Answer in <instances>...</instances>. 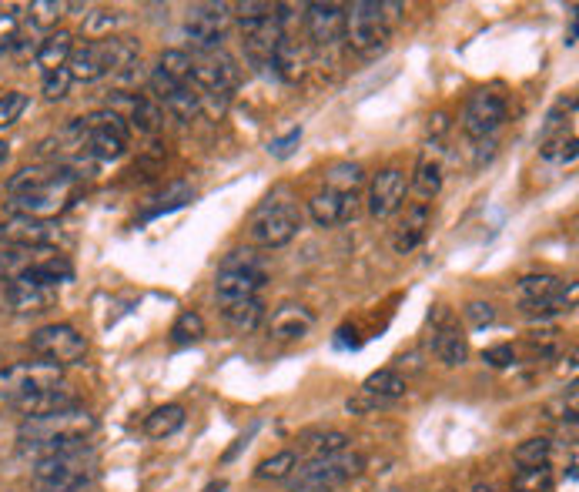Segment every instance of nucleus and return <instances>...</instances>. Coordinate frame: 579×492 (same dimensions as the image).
<instances>
[{"mask_svg": "<svg viewBox=\"0 0 579 492\" xmlns=\"http://www.w3.org/2000/svg\"><path fill=\"white\" fill-rule=\"evenodd\" d=\"M91 432H94V416L77 405V409L54 412V416L24 419L21 429H17V442H21L27 456L41 459V456H51V452L84 446V439H88Z\"/></svg>", "mask_w": 579, "mask_h": 492, "instance_id": "nucleus-1", "label": "nucleus"}, {"mask_svg": "<svg viewBox=\"0 0 579 492\" xmlns=\"http://www.w3.org/2000/svg\"><path fill=\"white\" fill-rule=\"evenodd\" d=\"M141 47L128 41V37H98V41L84 44L81 51L71 54V61H67V74H71V81H98L104 74H118L124 71L128 64L138 61Z\"/></svg>", "mask_w": 579, "mask_h": 492, "instance_id": "nucleus-2", "label": "nucleus"}, {"mask_svg": "<svg viewBox=\"0 0 579 492\" xmlns=\"http://www.w3.org/2000/svg\"><path fill=\"white\" fill-rule=\"evenodd\" d=\"M389 4H372V0H355L345 7V44L359 57H375L389 47L392 37Z\"/></svg>", "mask_w": 579, "mask_h": 492, "instance_id": "nucleus-3", "label": "nucleus"}, {"mask_svg": "<svg viewBox=\"0 0 579 492\" xmlns=\"http://www.w3.org/2000/svg\"><path fill=\"white\" fill-rule=\"evenodd\" d=\"M98 476V459L88 446L51 452V456L34 459V479L47 489L84 492Z\"/></svg>", "mask_w": 579, "mask_h": 492, "instance_id": "nucleus-4", "label": "nucleus"}, {"mask_svg": "<svg viewBox=\"0 0 579 492\" xmlns=\"http://www.w3.org/2000/svg\"><path fill=\"white\" fill-rule=\"evenodd\" d=\"M67 138H74V148L94 154L98 161H114L128 148V124L118 111H94L88 118H77L67 128Z\"/></svg>", "mask_w": 579, "mask_h": 492, "instance_id": "nucleus-5", "label": "nucleus"}, {"mask_svg": "<svg viewBox=\"0 0 579 492\" xmlns=\"http://www.w3.org/2000/svg\"><path fill=\"white\" fill-rule=\"evenodd\" d=\"M365 469V459L359 452L345 449L339 456H322V459H308V462H298V469L288 476L292 489H325L332 492L335 486L342 482L355 479L359 472Z\"/></svg>", "mask_w": 579, "mask_h": 492, "instance_id": "nucleus-6", "label": "nucleus"}, {"mask_svg": "<svg viewBox=\"0 0 579 492\" xmlns=\"http://www.w3.org/2000/svg\"><path fill=\"white\" fill-rule=\"evenodd\" d=\"M298 228H302V211H298L292 201L268 198L265 205L255 211L248 235H252L258 248H285L288 241L298 235Z\"/></svg>", "mask_w": 579, "mask_h": 492, "instance_id": "nucleus-7", "label": "nucleus"}, {"mask_svg": "<svg viewBox=\"0 0 579 492\" xmlns=\"http://www.w3.org/2000/svg\"><path fill=\"white\" fill-rule=\"evenodd\" d=\"M31 352L61 369V365L81 362L84 352H88V342H84V335L77 332L74 325L54 322V325L37 328V332L31 335Z\"/></svg>", "mask_w": 579, "mask_h": 492, "instance_id": "nucleus-8", "label": "nucleus"}, {"mask_svg": "<svg viewBox=\"0 0 579 492\" xmlns=\"http://www.w3.org/2000/svg\"><path fill=\"white\" fill-rule=\"evenodd\" d=\"M57 385H64L61 369H57V365H51V362H17V365H11V369L0 372V399L17 402V399H24V395L57 389Z\"/></svg>", "mask_w": 579, "mask_h": 492, "instance_id": "nucleus-9", "label": "nucleus"}, {"mask_svg": "<svg viewBox=\"0 0 579 492\" xmlns=\"http://www.w3.org/2000/svg\"><path fill=\"white\" fill-rule=\"evenodd\" d=\"M231 24V7L228 4H195L188 7L185 17V34L195 51H215L221 47Z\"/></svg>", "mask_w": 579, "mask_h": 492, "instance_id": "nucleus-10", "label": "nucleus"}, {"mask_svg": "<svg viewBox=\"0 0 579 492\" xmlns=\"http://www.w3.org/2000/svg\"><path fill=\"white\" fill-rule=\"evenodd\" d=\"M191 81L208 94H228L238 84V64L221 47H215V51H191Z\"/></svg>", "mask_w": 579, "mask_h": 492, "instance_id": "nucleus-11", "label": "nucleus"}, {"mask_svg": "<svg viewBox=\"0 0 579 492\" xmlns=\"http://www.w3.org/2000/svg\"><path fill=\"white\" fill-rule=\"evenodd\" d=\"M506 121V101L492 91H476L462 111V131L469 134L472 141H486L492 138Z\"/></svg>", "mask_w": 579, "mask_h": 492, "instance_id": "nucleus-12", "label": "nucleus"}, {"mask_svg": "<svg viewBox=\"0 0 579 492\" xmlns=\"http://www.w3.org/2000/svg\"><path fill=\"white\" fill-rule=\"evenodd\" d=\"M241 37H245V51L252 57V64L258 67H272L275 51L285 37V27L278 21V11L268 17H258V21H241Z\"/></svg>", "mask_w": 579, "mask_h": 492, "instance_id": "nucleus-13", "label": "nucleus"}, {"mask_svg": "<svg viewBox=\"0 0 579 492\" xmlns=\"http://www.w3.org/2000/svg\"><path fill=\"white\" fill-rule=\"evenodd\" d=\"M405 188L409 185H405V171L402 168H395V164L382 168L369 185V215L372 218H392L395 211L402 208Z\"/></svg>", "mask_w": 579, "mask_h": 492, "instance_id": "nucleus-14", "label": "nucleus"}, {"mask_svg": "<svg viewBox=\"0 0 579 492\" xmlns=\"http://www.w3.org/2000/svg\"><path fill=\"white\" fill-rule=\"evenodd\" d=\"M57 238V228L47 218H31V215H11L0 225V241H7L11 248H44Z\"/></svg>", "mask_w": 579, "mask_h": 492, "instance_id": "nucleus-15", "label": "nucleus"}, {"mask_svg": "<svg viewBox=\"0 0 579 492\" xmlns=\"http://www.w3.org/2000/svg\"><path fill=\"white\" fill-rule=\"evenodd\" d=\"M305 24L318 47H335L345 37V7L342 4H308Z\"/></svg>", "mask_w": 579, "mask_h": 492, "instance_id": "nucleus-16", "label": "nucleus"}, {"mask_svg": "<svg viewBox=\"0 0 579 492\" xmlns=\"http://www.w3.org/2000/svg\"><path fill=\"white\" fill-rule=\"evenodd\" d=\"M359 211V195H339V191H318V195L308 201V215L318 228H335L345 225V221L355 218Z\"/></svg>", "mask_w": 579, "mask_h": 492, "instance_id": "nucleus-17", "label": "nucleus"}, {"mask_svg": "<svg viewBox=\"0 0 579 492\" xmlns=\"http://www.w3.org/2000/svg\"><path fill=\"white\" fill-rule=\"evenodd\" d=\"M265 285V268H235V272H218L215 292L221 302H241V298H258Z\"/></svg>", "mask_w": 579, "mask_h": 492, "instance_id": "nucleus-18", "label": "nucleus"}, {"mask_svg": "<svg viewBox=\"0 0 579 492\" xmlns=\"http://www.w3.org/2000/svg\"><path fill=\"white\" fill-rule=\"evenodd\" d=\"M67 175L64 168H57V164H31V168H21L17 175H11L7 181V195L14 201L17 198H31V195H41L44 188L57 185Z\"/></svg>", "mask_w": 579, "mask_h": 492, "instance_id": "nucleus-19", "label": "nucleus"}, {"mask_svg": "<svg viewBox=\"0 0 579 492\" xmlns=\"http://www.w3.org/2000/svg\"><path fill=\"white\" fill-rule=\"evenodd\" d=\"M21 416L34 419V416H54V412H67V409H77V395L64 385L57 389H47V392H34V395H24V399L11 402Z\"/></svg>", "mask_w": 579, "mask_h": 492, "instance_id": "nucleus-20", "label": "nucleus"}, {"mask_svg": "<svg viewBox=\"0 0 579 492\" xmlns=\"http://www.w3.org/2000/svg\"><path fill=\"white\" fill-rule=\"evenodd\" d=\"M315 325V315L305 305H282L268 322V335L275 342H302Z\"/></svg>", "mask_w": 579, "mask_h": 492, "instance_id": "nucleus-21", "label": "nucleus"}, {"mask_svg": "<svg viewBox=\"0 0 579 492\" xmlns=\"http://www.w3.org/2000/svg\"><path fill=\"white\" fill-rule=\"evenodd\" d=\"M442 181H446V158H442V148L439 144H426V151L419 154L412 185H416L422 198H436L442 191Z\"/></svg>", "mask_w": 579, "mask_h": 492, "instance_id": "nucleus-22", "label": "nucleus"}, {"mask_svg": "<svg viewBox=\"0 0 579 492\" xmlns=\"http://www.w3.org/2000/svg\"><path fill=\"white\" fill-rule=\"evenodd\" d=\"M71 54H74V37L67 31H54V34H47L41 44H37L34 61L44 74H51V71H61V67H67Z\"/></svg>", "mask_w": 579, "mask_h": 492, "instance_id": "nucleus-23", "label": "nucleus"}, {"mask_svg": "<svg viewBox=\"0 0 579 492\" xmlns=\"http://www.w3.org/2000/svg\"><path fill=\"white\" fill-rule=\"evenodd\" d=\"M429 228H432L429 208H426V205H416V208L409 211V215H405L399 235H395V252H399V255H412V252H416V248L422 245V241H426Z\"/></svg>", "mask_w": 579, "mask_h": 492, "instance_id": "nucleus-24", "label": "nucleus"}, {"mask_svg": "<svg viewBox=\"0 0 579 492\" xmlns=\"http://www.w3.org/2000/svg\"><path fill=\"white\" fill-rule=\"evenodd\" d=\"M405 389H409V382H405L395 369H379V372H372L369 379L362 382V395H369V399H375V402L402 399Z\"/></svg>", "mask_w": 579, "mask_h": 492, "instance_id": "nucleus-25", "label": "nucleus"}, {"mask_svg": "<svg viewBox=\"0 0 579 492\" xmlns=\"http://www.w3.org/2000/svg\"><path fill=\"white\" fill-rule=\"evenodd\" d=\"M432 352H436V359L442 365H449V369H456V365L469 359V345L456 328H439V332H432Z\"/></svg>", "mask_w": 579, "mask_h": 492, "instance_id": "nucleus-26", "label": "nucleus"}, {"mask_svg": "<svg viewBox=\"0 0 579 492\" xmlns=\"http://www.w3.org/2000/svg\"><path fill=\"white\" fill-rule=\"evenodd\" d=\"M365 185V168L355 161H339L328 168L325 175V188L339 191V195H359V188Z\"/></svg>", "mask_w": 579, "mask_h": 492, "instance_id": "nucleus-27", "label": "nucleus"}, {"mask_svg": "<svg viewBox=\"0 0 579 492\" xmlns=\"http://www.w3.org/2000/svg\"><path fill=\"white\" fill-rule=\"evenodd\" d=\"M265 318V305L258 298H241V302H225V322L235 332H255Z\"/></svg>", "mask_w": 579, "mask_h": 492, "instance_id": "nucleus-28", "label": "nucleus"}, {"mask_svg": "<svg viewBox=\"0 0 579 492\" xmlns=\"http://www.w3.org/2000/svg\"><path fill=\"white\" fill-rule=\"evenodd\" d=\"M185 426V409L181 405H158L148 419H144V432L151 439H168Z\"/></svg>", "mask_w": 579, "mask_h": 492, "instance_id": "nucleus-29", "label": "nucleus"}, {"mask_svg": "<svg viewBox=\"0 0 579 492\" xmlns=\"http://www.w3.org/2000/svg\"><path fill=\"white\" fill-rule=\"evenodd\" d=\"M128 108H131L128 121H131L138 131L154 134V131L161 128V104L154 101V98H144V94H131V98H128Z\"/></svg>", "mask_w": 579, "mask_h": 492, "instance_id": "nucleus-30", "label": "nucleus"}, {"mask_svg": "<svg viewBox=\"0 0 579 492\" xmlns=\"http://www.w3.org/2000/svg\"><path fill=\"white\" fill-rule=\"evenodd\" d=\"M295 469H298V452L295 449H282V452H275V456H268V459L258 462L255 476L262 479V482H282V479L292 476Z\"/></svg>", "mask_w": 579, "mask_h": 492, "instance_id": "nucleus-31", "label": "nucleus"}, {"mask_svg": "<svg viewBox=\"0 0 579 492\" xmlns=\"http://www.w3.org/2000/svg\"><path fill=\"white\" fill-rule=\"evenodd\" d=\"M563 278L556 275H526L519 282V292H523L526 302H549V298L563 295Z\"/></svg>", "mask_w": 579, "mask_h": 492, "instance_id": "nucleus-32", "label": "nucleus"}, {"mask_svg": "<svg viewBox=\"0 0 579 492\" xmlns=\"http://www.w3.org/2000/svg\"><path fill=\"white\" fill-rule=\"evenodd\" d=\"M549 452H553L549 439L536 436V439L519 442V446L513 449V459H516L519 469H536V466H549Z\"/></svg>", "mask_w": 579, "mask_h": 492, "instance_id": "nucleus-33", "label": "nucleus"}, {"mask_svg": "<svg viewBox=\"0 0 579 492\" xmlns=\"http://www.w3.org/2000/svg\"><path fill=\"white\" fill-rule=\"evenodd\" d=\"M205 339V318L198 312H181L171 325V342L175 345H195Z\"/></svg>", "mask_w": 579, "mask_h": 492, "instance_id": "nucleus-34", "label": "nucleus"}, {"mask_svg": "<svg viewBox=\"0 0 579 492\" xmlns=\"http://www.w3.org/2000/svg\"><path fill=\"white\" fill-rule=\"evenodd\" d=\"M64 11H67V4H57V0H34V4L27 7V21H31V27H37V31L54 34V27L64 17Z\"/></svg>", "mask_w": 579, "mask_h": 492, "instance_id": "nucleus-35", "label": "nucleus"}, {"mask_svg": "<svg viewBox=\"0 0 579 492\" xmlns=\"http://www.w3.org/2000/svg\"><path fill=\"white\" fill-rule=\"evenodd\" d=\"M191 198H195V188H191V185H185V181H175V185H171L168 191H161V195L154 198V201H158V205L144 211V218H158L161 211H175V208H185Z\"/></svg>", "mask_w": 579, "mask_h": 492, "instance_id": "nucleus-36", "label": "nucleus"}, {"mask_svg": "<svg viewBox=\"0 0 579 492\" xmlns=\"http://www.w3.org/2000/svg\"><path fill=\"white\" fill-rule=\"evenodd\" d=\"M158 71L168 74L171 81L191 84V54H188V51H178V47H171V51H161Z\"/></svg>", "mask_w": 579, "mask_h": 492, "instance_id": "nucleus-37", "label": "nucleus"}, {"mask_svg": "<svg viewBox=\"0 0 579 492\" xmlns=\"http://www.w3.org/2000/svg\"><path fill=\"white\" fill-rule=\"evenodd\" d=\"M164 108H168L175 118H181V121H191L195 114L201 111V94H195L191 91V84H181V88L171 94L168 101H164Z\"/></svg>", "mask_w": 579, "mask_h": 492, "instance_id": "nucleus-38", "label": "nucleus"}, {"mask_svg": "<svg viewBox=\"0 0 579 492\" xmlns=\"http://www.w3.org/2000/svg\"><path fill=\"white\" fill-rule=\"evenodd\" d=\"M549 489H553V472H549V466L519 469L513 476V492H549Z\"/></svg>", "mask_w": 579, "mask_h": 492, "instance_id": "nucleus-39", "label": "nucleus"}, {"mask_svg": "<svg viewBox=\"0 0 579 492\" xmlns=\"http://www.w3.org/2000/svg\"><path fill=\"white\" fill-rule=\"evenodd\" d=\"M349 449V436L345 432H322V436H315L312 442V459H322V456H339V452Z\"/></svg>", "mask_w": 579, "mask_h": 492, "instance_id": "nucleus-40", "label": "nucleus"}, {"mask_svg": "<svg viewBox=\"0 0 579 492\" xmlns=\"http://www.w3.org/2000/svg\"><path fill=\"white\" fill-rule=\"evenodd\" d=\"M24 108H27V94L21 91L4 94V98H0V128H11V124L24 114Z\"/></svg>", "mask_w": 579, "mask_h": 492, "instance_id": "nucleus-41", "label": "nucleus"}, {"mask_svg": "<svg viewBox=\"0 0 579 492\" xmlns=\"http://www.w3.org/2000/svg\"><path fill=\"white\" fill-rule=\"evenodd\" d=\"M71 74H67V67H61V71H51L44 74V98L47 101H61L67 98V91H71Z\"/></svg>", "mask_w": 579, "mask_h": 492, "instance_id": "nucleus-42", "label": "nucleus"}, {"mask_svg": "<svg viewBox=\"0 0 579 492\" xmlns=\"http://www.w3.org/2000/svg\"><path fill=\"white\" fill-rule=\"evenodd\" d=\"M235 268H262V258H258L252 248H238V252L225 255V262L218 265V272H235Z\"/></svg>", "mask_w": 579, "mask_h": 492, "instance_id": "nucleus-43", "label": "nucleus"}, {"mask_svg": "<svg viewBox=\"0 0 579 492\" xmlns=\"http://www.w3.org/2000/svg\"><path fill=\"white\" fill-rule=\"evenodd\" d=\"M482 362L492 365V369H509V365H516V349L513 345H492V349L482 352Z\"/></svg>", "mask_w": 579, "mask_h": 492, "instance_id": "nucleus-44", "label": "nucleus"}, {"mask_svg": "<svg viewBox=\"0 0 579 492\" xmlns=\"http://www.w3.org/2000/svg\"><path fill=\"white\" fill-rule=\"evenodd\" d=\"M466 322L472 328H486L496 322V308H492L489 302H469L466 305Z\"/></svg>", "mask_w": 579, "mask_h": 492, "instance_id": "nucleus-45", "label": "nucleus"}, {"mask_svg": "<svg viewBox=\"0 0 579 492\" xmlns=\"http://www.w3.org/2000/svg\"><path fill=\"white\" fill-rule=\"evenodd\" d=\"M231 11L238 14V24L241 21H258V17H268L278 11V4H255V0H248V4H235Z\"/></svg>", "mask_w": 579, "mask_h": 492, "instance_id": "nucleus-46", "label": "nucleus"}, {"mask_svg": "<svg viewBox=\"0 0 579 492\" xmlns=\"http://www.w3.org/2000/svg\"><path fill=\"white\" fill-rule=\"evenodd\" d=\"M17 14H0V54H7L17 44Z\"/></svg>", "mask_w": 579, "mask_h": 492, "instance_id": "nucleus-47", "label": "nucleus"}, {"mask_svg": "<svg viewBox=\"0 0 579 492\" xmlns=\"http://www.w3.org/2000/svg\"><path fill=\"white\" fill-rule=\"evenodd\" d=\"M17 252H21V248H17ZM17 252H0V275H17V272H24V258L17 255Z\"/></svg>", "mask_w": 579, "mask_h": 492, "instance_id": "nucleus-48", "label": "nucleus"}, {"mask_svg": "<svg viewBox=\"0 0 579 492\" xmlns=\"http://www.w3.org/2000/svg\"><path fill=\"white\" fill-rule=\"evenodd\" d=\"M298 141H302V131H292V134H288V138H282V141H275V144H272V154H278V158H285V154L292 151V144H298Z\"/></svg>", "mask_w": 579, "mask_h": 492, "instance_id": "nucleus-49", "label": "nucleus"}, {"mask_svg": "<svg viewBox=\"0 0 579 492\" xmlns=\"http://www.w3.org/2000/svg\"><path fill=\"white\" fill-rule=\"evenodd\" d=\"M114 24H118V17L108 14V11H98V14H91L88 31H101V27H114Z\"/></svg>", "mask_w": 579, "mask_h": 492, "instance_id": "nucleus-50", "label": "nucleus"}, {"mask_svg": "<svg viewBox=\"0 0 579 492\" xmlns=\"http://www.w3.org/2000/svg\"><path fill=\"white\" fill-rule=\"evenodd\" d=\"M7 158H11V144H7L4 138H0V164H4Z\"/></svg>", "mask_w": 579, "mask_h": 492, "instance_id": "nucleus-51", "label": "nucleus"}, {"mask_svg": "<svg viewBox=\"0 0 579 492\" xmlns=\"http://www.w3.org/2000/svg\"><path fill=\"white\" fill-rule=\"evenodd\" d=\"M472 492H496V489H492V486H476Z\"/></svg>", "mask_w": 579, "mask_h": 492, "instance_id": "nucleus-52", "label": "nucleus"}, {"mask_svg": "<svg viewBox=\"0 0 579 492\" xmlns=\"http://www.w3.org/2000/svg\"><path fill=\"white\" fill-rule=\"evenodd\" d=\"M34 492H64V489H47V486H41V489H34Z\"/></svg>", "mask_w": 579, "mask_h": 492, "instance_id": "nucleus-53", "label": "nucleus"}, {"mask_svg": "<svg viewBox=\"0 0 579 492\" xmlns=\"http://www.w3.org/2000/svg\"><path fill=\"white\" fill-rule=\"evenodd\" d=\"M292 492H325V489H292Z\"/></svg>", "mask_w": 579, "mask_h": 492, "instance_id": "nucleus-54", "label": "nucleus"}]
</instances>
